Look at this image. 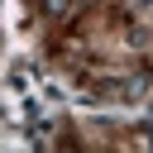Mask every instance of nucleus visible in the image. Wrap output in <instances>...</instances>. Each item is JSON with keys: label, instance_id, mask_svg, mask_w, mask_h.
<instances>
[{"label": "nucleus", "instance_id": "obj_1", "mask_svg": "<svg viewBox=\"0 0 153 153\" xmlns=\"http://www.w3.org/2000/svg\"><path fill=\"white\" fill-rule=\"evenodd\" d=\"M43 10H48V14H62V10H67V0H43Z\"/></svg>", "mask_w": 153, "mask_h": 153}, {"label": "nucleus", "instance_id": "obj_2", "mask_svg": "<svg viewBox=\"0 0 153 153\" xmlns=\"http://www.w3.org/2000/svg\"><path fill=\"white\" fill-rule=\"evenodd\" d=\"M139 139H143V143L153 148V124H143V129H139Z\"/></svg>", "mask_w": 153, "mask_h": 153}]
</instances>
